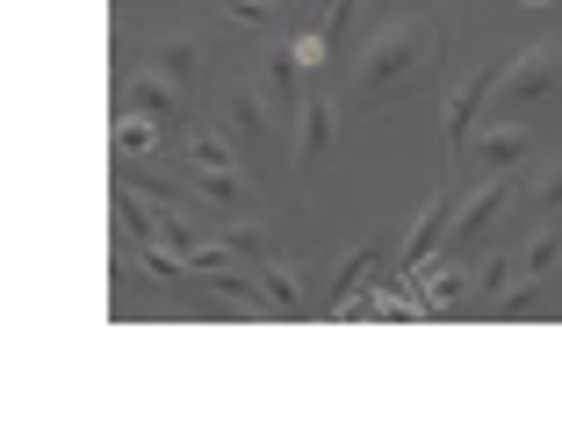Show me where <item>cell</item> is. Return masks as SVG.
I'll list each match as a JSON object with an SVG mask.
<instances>
[{"label": "cell", "instance_id": "cell-14", "mask_svg": "<svg viewBox=\"0 0 562 439\" xmlns=\"http://www.w3.org/2000/svg\"><path fill=\"white\" fill-rule=\"evenodd\" d=\"M195 173H232L238 166V151H232V137H216V131H188V151H181Z\"/></svg>", "mask_w": 562, "mask_h": 439}, {"label": "cell", "instance_id": "cell-15", "mask_svg": "<svg viewBox=\"0 0 562 439\" xmlns=\"http://www.w3.org/2000/svg\"><path fill=\"white\" fill-rule=\"evenodd\" d=\"M375 267H382V245H361V252H347V260H339V274H331V309L347 303V295L361 289V281L375 274Z\"/></svg>", "mask_w": 562, "mask_h": 439}, {"label": "cell", "instance_id": "cell-5", "mask_svg": "<svg viewBox=\"0 0 562 439\" xmlns=\"http://www.w3.org/2000/svg\"><path fill=\"white\" fill-rule=\"evenodd\" d=\"M331 137H339V109H331V94H303L296 101V166H317L331 151Z\"/></svg>", "mask_w": 562, "mask_h": 439}, {"label": "cell", "instance_id": "cell-17", "mask_svg": "<svg viewBox=\"0 0 562 439\" xmlns=\"http://www.w3.org/2000/svg\"><path fill=\"white\" fill-rule=\"evenodd\" d=\"M216 245H224L232 260H246V267H260V260H267V230H260V224H232Z\"/></svg>", "mask_w": 562, "mask_h": 439}, {"label": "cell", "instance_id": "cell-8", "mask_svg": "<svg viewBox=\"0 0 562 439\" xmlns=\"http://www.w3.org/2000/svg\"><path fill=\"white\" fill-rule=\"evenodd\" d=\"M252 281H260V303L274 309V317H303V274L289 260H274V252H267V260L252 267Z\"/></svg>", "mask_w": 562, "mask_h": 439}, {"label": "cell", "instance_id": "cell-11", "mask_svg": "<svg viewBox=\"0 0 562 439\" xmlns=\"http://www.w3.org/2000/svg\"><path fill=\"white\" fill-rule=\"evenodd\" d=\"M224 115H232V131L246 137V145H267V137H274V115H267V101L252 94V87H232V94H224Z\"/></svg>", "mask_w": 562, "mask_h": 439}, {"label": "cell", "instance_id": "cell-3", "mask_svg": "<svg viewBox=\"0 0 562 439\" xmlns=\"http://www.w3.org/2000/svg\"><path fill=\"white\" fill-rule=\"evenodd\" d=\"M454 202H462V195H454V188H440V195L418 210V224L404 230V245H397V267H404V274H418L426 260H440V238H447V224H454Z\"/></svg>", "mask_w": 562, "mask_h": 439}, {"label": "cell", "instance_id": "cell-16", "mask_svg": "<svg viewBox=\"0 0 562 439\" xmlns=\"http://www.w3.org/2000/svg\"><path fill=\"white\" fill-rule=\"evenodd\" d=\"M151 145H159V123H151V115H131V109H123V115H116V159H145Z\"/></svg>", "mask_w": 562, "mask_h": 439}, {"label": "cell", "instance_id": "cell-7", "mask_svg": "<svg viewBox=\"0 0 562 439\" xmlns=\"http://www.w3.org/2000/svg\"><path fill=\"white\" fill-rule=\"evenodd\" d=\"M123 109L131 115H151V123H173V115H181V87L166 80V72H131V80H123Z\"/></svg>", "mask_w": 562, "mask_h": 439}, {"label": "cell", "instance_id": "cell-1", "mask_svg": "<svg viewBox=\"0 0 562 439\" xmlns=\"http://www.w3.org/2000/svg\"><path fill=\"white\" fill-rule=\"evenodd\" d=\"M440 58V30H432L426 15H397L390 30L368 44L361 72H353V94H361V109H375V101H390L397 87H412L418 72Z\"/></svg>", "mask_w": 562, "mask_h": 439}, {"label": "cell", "instance_id": "cell-18", "mask_svg": "<svg viewBox=\"0 0 562 439\" xmlns=\"http://www.w3.org/2000/svg\"><path fill=\"white\" fill-rule=\"evenodd\" d=\"M267 8H274V15H289V8H311V0H267Z\"/></svg>", "mask_w": 562, "mask_h": 439}, {"label": "cell", "instance_id": "cell-9", "mask_svg": "<svg viewBox=\"0 0 562 439\" xmlns=\"http://www.w3.org/2000/svg\"><path fill=\"white\" fill-rule=\"evenodd\" d=\"M151 72H166V80L188 94V87L202 80V44L195 36H159V44H151Z\"/></svg>", "mask_w": 562, "mask_h": 439}, {"label": "cell", "instance_id": "cell-12", "mask_svg": "<svg viewBox=\"0 0 562 439\" xmlns=\"http://www.w3.org/2000/svg\"><path fill=\"white\" fill-rule=\"evenodd\" d=\"M548 216H562V159L548 166L541 180H527V188H519V224H548Z\"/></svg>", "mask_w": 562, "mask_h": 439}, {"label": "cell", "instance_id": "cell-10", "mask_svg": "<svg viewBox=\"0 0 562 439\" xmlns=\"http://www.w3.org/2000/svg\"><path fill=\"white\" fill-rule=\"evenodd\" d=\"M188 195L195 202H210V210H232V216H246V202H252V188H246V173H195L188 166Z\"/></svg>", "mask_w": 562, "mask_h": 439}, {"label": "cell", "instance_id": "cell-4", "mask_svg": "<svg viewBox=\"0 0 562 439\" xmlns=\"http://www.w3.org/2000/svg\"><path fill=\"white\" fill-rule=\"evenodd\" d=\"M469 159H476V173H513V166L533 159V131L527 123H491V131H476V145H462Z\"/></svg>", "mask_w": 562, "mask_h": 439}, {"label": "cell", "instance_id": "cell-6", "mask_svg": "<svg viewBox=\"0 0 562 439\" xmlns=\"http://www.w3.org/2000/svg\"><path fill=\"white\" fill-rule=\"evenodd\" d=\"M491 87H497V66H491V72H476V80H462L454 94H447L440 131H447V151H454V159H462V145H469V123H476V109L491 101Z\"/></svg>", "mask_w": 562, "mask_h": 439}, {"label": "cell", "instance_id": "cell-13", "mask_svg": "<svg viewBox=\"0 0 562 439\" xmlns=\"http://www.w3.org/2000/svg\"><path fill=\"white\" fill-rule=\"evenodd\" d=\"M267 94H274V101H289V109L303 101V66H296V44H274V50H267Z\"/></svg>", "mask_w": 562, "mask_h": 439}, {"label": "cell", "instance_id": "cell-2", "mask_svg": "<svg viewBox=\"0 0 562 439\" xmlns=\"http://www.w3.org/2000/svg\"><path fill=\"white\" fill-rule=\"evenodd\" d=\"M555 80H562V44H533V50H519V58L497 66L491 101H497V109H527V101H541Z\"/></svg>", "mask_w": 562, "mask_h": 439}]
</instances>
